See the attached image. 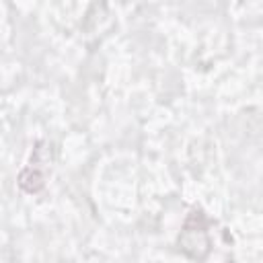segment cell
Here are the masks:
<instances>
[{
  "label": "cell",
  "instance_id": "6da1fadb",
  "mask_svg": "<svg viewBox=\"0 0 263 263\" xmlns=\"http://www.w3.org/2000/svg\"><path fill=\"white\" fill-rule=\"evenodd\" d=\"M177 245L183 255H187L189 259H195V261H203L210 255L212 240L208 234V218L201 210L195 208L187 214Z\"/></svg>",
  "mask_w": 263,
  "mask_h": 263
},
{
  "label": "cell",
  "instance_id": "7a4b0ae2",
  "mask_svg": "<svg viewBox=\"0 0 263 263\" xmlns=\"http://www.w3.org/2000/svg\"><path fill=\"white\" fill-rule=\"evenodd\" d=\"M45 185V177L37 166H27L18 173V187L25 193H39Z\"/></svg>",
  "mask_w": 263,
  "mask_h": 263
},
{
  "label": "cell",
  "instance_id": "3957f363",
  "mask_svg": "<svg viewBox=\"0 0 263 263\" xmlns=\"http://www.w3.org/2000/svg\"><path fill=\"white\" fill-rule=\"evenodd\" d=\"M47 160H49V148H47L45 142H39L37 148H35L33 154H31V166L41 164V162H47Z\"/></svg>",
  "mask_w": 263,
  "mask_h": 263
},
{
  "label": "cell",
  "instance_id": "277c9868",
  "mask_svg": "<svg viewBox=\"0 0 263 263\" xmlns=\"http://www.w3.org/2000/svg\"><path fill=\"white\" fill-rule=\"evenodd\" d=\"M226 263H234V261H226Z\"/></svg>",
  "mask_w": 263,
  "mask_h": 263
}]
</instances>
